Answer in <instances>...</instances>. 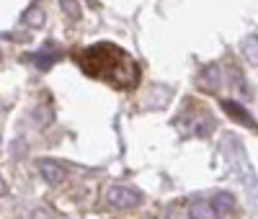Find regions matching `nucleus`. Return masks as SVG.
Masks as SVG:
<instances>
[{
    "instance_id": "obj_2",
    "label": "nucleus",
    "mask_w": 258,
    "mask_h": 219,
    "mask_svg": "<svg viewBox=\"0 0 258 219\" xmlns=\"http://www.w3.org/2000/svg\"><path fill=\"white\" fill-rule=\"evenodd\" d=\"M176 129L183 137H207L214 129V119L207 111H194V114H181L176 121Z\"/></svg>"
},
{
    "instance_id": "obj_9",
    "label": "nucleus",
    "mask_w": 258,
    "mask_h": 219,
    "mask_svg": "<svg viewBox=\"0 0 258 219\" xmlns=\"http://www.w3.org/2000/svg\"><path fill=\"white\" fill-rule=\"evenodd\" d=\"M240 54L245 57L248 64H253V67H258V36L255 34H248L240 44Z\"/></svg>"
},
{
    "instance_id": "obj_14",
    "label": "nucleus",
    "mask_w": 258,
    "mask_h": 219,
    "mask_svg": "<svg viewBox=\"0 0 258 219\" xmlns=\"http://www.w3.org/2000/svg\"><path fill=\"white\" fill-rule=\"evenodd\" d=\"M173 219H183V216H173Z\"/></svg>"
},
{
    "instance_id": "obj_12",
    "label": "nucleus",
    "mask_w": 258,
    "mask_h": 219,
    "mask_svg": "<svg viewBox=\"0 0 258 219\" xmlns=\"http://www.w3.org/2000/svg\"><path fill=\"white\" fill-rule=\"evenodd\" d=\"M59 6H62V11H64V16L68 18H73V21H78L80 18V0H59Z\"/></svg>"
},
{
    "instance_id": "obj_4",
    "label": "nucleus",
    "mask_w": 258,
    "mask_h": 219,
    "mask_svg": "<svg viewBox=\"0 0 258 219\" xmlns=\"http://www.w3.org/2000/svg\"><path fill=\"white\" fill-rule=\"evenodd\" d=\"M220 106H222V111L235 121V124H243L245 129H253V131H258V121L250 116V111L243 106V103H238V101H230V98H222L220 101Z\"/></svg>"
},
{
    "instance_id": "obj_10",
    "label": "nucleus",
    "mask_w": 258,
    "mask_h": 219,
    "mask_svg": "<svg viewBox=\"0 0 258 219\" xmlns=\"http://www.w3.org/2000/svg\"><path fill=\"white\" fill-rule=\"evenodd\" d=\"M212 204H214V209H217L220 214H230L235 209V196L227 193V191H220V193L212 196Z\"/></svg>"
},
{
    "instance_id": "obj_7",
    "label": "nucleus",
    "mask_w": 258,
    "mask_h": 219,
    "mask_svg": "<svg viewBox=\"0 0 258 219\" xmlns=\"http://www.w3.org/2000/svg\"><path fill=\"white\" fill-rule=\"evenodd\" d=\"M197 83H199L202 91L217 93V88H220V67H217V64H207V67L199 72Z\"/></svg>"
},
{
    "instance_id": "obj_11",
    "label": "nucleus",
    "mask_w": 258,
    "mask_h": 219,
    "mask_svg": "<svg viewBox=\"0 0 258 219\" xmlns=\"http://www.w3.org/2000/svg\"><path fill=\"white\" fill-rule=\"evenodd\" d=\"M44 21H47V16L41 13V8H29L26 11V16H24V24H29V26H34V29H39V26H44Z\"/></svg>"
},
{
    "instance_id": "obj_5",
    "label": "nucleus",
    "mask_w": 258,
    "mask_h": 219,
    "mask_svg": "<svg viewBox=\"0 0 258 219\" xmlns=\"http://www.w3.org/2000/svg\"><path fill=\"white\" fill-rule=\"evenodd\" d=\"M36 168H39V175H41V178H44L47 183H52V186H57V183H62L64 178H68V165L59 163V160L41 158Z\"/></svg>"
},
{
    "instance_id": "obj_13",
    "label": "nucleus",
    "mask_w": 258,
    "mask_h": 219,
    "mask_svg": "<svg viewBox=\"0 0 258 219\" xmlns=\"http://www.w3.org/2000/svg\"><path fill=\"white\" fill-rule=\"evenodd\" d=\"M31 219H57L52 211H47V209H34L31 211Z\"/></svg>"
},
{
    "instance_id": "obj_1",
    "label": "nucleus",
    "mask_w": 258,
    "mask_h": 219,
    "mask_svg": "<svg viewBox=\"0 0 258 219\" xmlns=\"http://www.w3.org/2000/svg\"><path fill=\"white\" fill-rule=\"evenodd\" d=\"M78 64L88 78L106 80L109 85L119 88V91H129L140 80V67L135 64V59L111 41L85 47L78 54Z\"/></svg>"
},
{
    "instance_id": "obj_8",
    "label": "nucleus",
    "mask_w": 258,
    "mask_h": 219,
    "mask_svg": "<svg viewBox=\"0 0 258 219\" xmlns=\"http://www.w3.org/2000/svg\"><path fill=\"white\" fill-rule=\"evenodd\" d=\"M57 59H59V52L54 47H44V49H39V52L31 54V62L36 64L39 70H49Z\"/></svg>"
},
{
    "instance_id": "obj_6",
    "label": "nucleus",
    "mask_w": 258,
    "mask_h": 219,
    "mask_svg": "<svg viewBox=\"0 0 258 219\" xmlns=\"http://www.w3.org/2000/svg\"><path fill=\"white\" fill-rule=\"evenodd\" d=\"M222 214L214 209L212 199H197L188 204V219H220Z\"/></svg>"
},
{
    "instance_id": "obj_3",
    "label": "nucleus",
    "mask_w": 258,
    "mask_h": 219,
    "mask_svg": "<svg viewBox=\"0 0 258 219\" xmlns=\"http://www.w3.org/2000/svg\"><path fill=\"white\" fill-rule=\"evenodd\" d=\"M106 204L114 209H135L142 204V193L129 186H111L106 191Z\"/></svg>"
}]
</instances>
